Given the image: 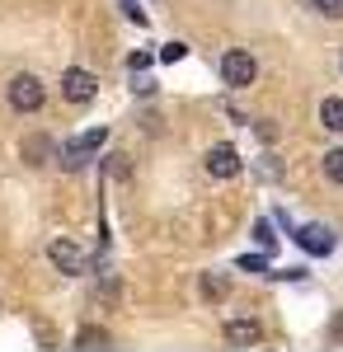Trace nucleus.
<instances>
[{
	"label": "nucleus",
	"mask_w": 343,
	"mask_h": 352,
	"mask_svg": "<svg viewBox=\"0 0 343 352\" xmlns=\"http://www.w3.org/2000/svg\"><path fill=\"white\" fill-rule=\"evenodd\" d=\"M76 348H90V352H94V348H108V329H99V324H85V329L76 333Z\"/></svg>",
	"instance_id": "12"
},
{
	"label": "nucleus",
	"mask_w": 343,
	"mask_h": 352,
	"mask_svg": "<svg viewBox=\"0 0 343 352\" xmlns=\"http://www.w3.org/2000/svg\"><path fill=\"white\" fill-rule=\"evenodd\" d=\"M324 179L329 184H343V151H329L324 155Z\"/></svg>",
	"instance_id": "14"
},
{
	"label": "nucleus",
	"mask_w": 343,
	"mask_h": 352,
	"mask_svg": "<svg viewBox=\"0 0 343 352\" xmlns=\"http://www.w3.org/2000/svg\"><path fill=\"white\" fill-rule=\"evenodd\" d=\"M10 109L14 113H38L43 109V80H38V76H14V80H10Z\"/></svg>",
	"instance_id": "3"
},
{
	"label": "nucleus",
	"mask_w": 343,
	"mask_h": 352,
	"mask_svg": "<svg viewBox=\"0 0 343 352\" xmlns=\"http://www.w3.org/2000/svg\"><path fill=\"white\" fill-rule=\"evenodd\" d=\"M48 258L56 263V272H71V277L90 272V254H85L76 240H52L48 244Z\"/></svg>",
	"instance_id": "4"
},
{
	"label": "nucleus",
	"mask_w": 343,
	"mask_h": 352,
	"mask_svg": "<svg viewBox=\"0 0 343 352\" xmlns=\"http://www.w3.org/2000/svg\"><path fill=\"white\" fill-rule=\"evenodd\" d=\"M264 179H282V164H278V155H264Z\"/></svg>",
	"instance_id": "18"
},
{
	"label": "nucleus",
	"mask_w": 343,
	"mask_h": 352,
	"mask_svg": "<svg viewBox=\"0 0 343 352\" xmlns=\"http://www.w3.org/2000/svg\"><path fill=\"white\" fill-rule=\"evenodd\" d=\"M94 94H99V80H94L90 71H66V76H61V99H66V104H90Z\"/></svg>",
	"instance_id": "5"
},
{
	"label": "nucleus",
	"mask_w": 343,
	"mask_h": 352,
	"mask_svg": "<svg viewBox=\"0 0 343 352\" xmlns=\"http://www.w3.org/2000/svg\"><path fill=\"white\" fill-rule=\"evenodd\" d=\"M207 174H211V179H236V174H240L236 146H211V151H207Z\"/></svg>",
	"instance_id": "7"
},
{
	"label": "nucleus",
	"mask_w": 343,
	"mask_h": 352,
	"mask_svg": "<svg viewBox=\"0 0 343 352\" xmlns=\"http://www.w3.org/2000/svg\"><path fill=\"white\" fill-rule=\"evenodd\" d=\"M240 268L245 272H268V254H259V258H240Z\"/></svg>",
	"instance_id": "16"
},
{
	"label": "nucleus",
	"mask_w": 343,
	"mask_h": 352,
	"mask_svg": "<svg viewBox=\"0 0 343 352\" xmlns=\"http://www.w3.org/2000/svg\"><path fill=\"white\" fill-rule=\"evenodd\" d=\"M320 127L343 132V99H324V104H320Z\"/></svg>",
	"instance_id": "10"
},
{
	"label": "nucleus",
	"mask_w": 343,
	"mask_h": 352,
	"mask_svg": "<svg viewBox=\"0 0 343 352\" xmlns=\"http://www.w3.org/2000/svg\"><path fill=\"white\" fill-rule=\"evenodd\" d=\"M104 141H108L104 127H94V132L76 136V141H66V146H61V169H85V164L94 160V151H99Z\"/></svg>",
	"instance_id": "2"
},
{
	"label": "nucleus",
	"mask_w": 343,
	"mask_h": 352,
	"mask_svg": "<svg viewBox=\"0 0 343 352\" xmlns=\"http://www.w3.org/2000/svg\"><path fill=\"white\" fill-rule=\"evenodd\" d=\"M259 76V61L245 52V47H231V52L221 56V80L231 85V89H245V85H254Z\"/></svg>",
	"instance_id": "1"
},
{
	"label": "nucleus",
	"mask_w": 343,
	"mask_h": 352,
	"mask_svg": "<svg viewBox=\"0 0 343 352\" xmlns=\"http://www.w3.org/2000/svg\"><path fill=\"white\" fill-rule=\"evenodd\" d=\"M259 338H264L259 320H231V324H226V343H236V348H254Z\"/></svg>",
	"instance_id": "8"
},
{
	"label": "nucleus",
	"mask_w": 343,
	"mask_h": 352,
	"mask_svg": "<svg viewBox=\"0 0 343 352\" xmlns=\"http://www.w3.org/2000/svg\"><path fill=\"white\" fill-rule=\"evenodd\" d=\"M329 338H334V343H339V348H343V310H339V315H334V324H329Z\"/></svg>",
	"instance_id": "19"
},
{
	"label": "nucleus",
	"mask_w": 343,
	"mask_h": 352,
	"mask_svg": "<svg viewBox=\"0 0 343 352\" xmlns=\"http://www.w3.org/2000/svg\"><path fill=\"white\" fill-rule=\"evenodd\" d=\"M301 5H311V10L324 14V19H343V0H301Z\"/></svg>",
	"instance_id": "13"
},
{
	"label": "nucleus",
	"mask_w": 343,
	"mask_h": 352,
	"mask_svg": "<svg viewBox=\"0 0 343 352\" xmlns=\"http://www.w3.org/2000/svg\"><path fill=\"white\" fill-rule=\"evenodd\" d=\"M254 244H259L264 254H273V249H278V235L268 230V221H259V226H254Z\"/></svg>",
	"instance_id": "15"
},
{
	"label": "nucleus",
	"mask_w": 343,
	"mask_h": 352,
	"mask_svg": "<svg viewBox=\"0 0 343 352\" xmlns=\"http://www.w3.org/2000/svg\"><path fill=\"white\" fill-rule=\"evenodd\" d=\"M296 244H301L306 254H320V258H324V254H334V230H329V226H301V230H296Z\"/></svg>",
	"instance_id": "6"
},
{
	"label": "nucleus",
	"mask_w": 343,
	"mask_h": 352,
	"mask_svg": "<svg viewBox=\"0 0 343 352\" xmlns=\"http://www.w3.org/2000/svg\"><path fill=\"white\" fill-rule=\"evenodd\" d=\"M184 52H188L184 43H165V52H160V61H179Z\"/></svg>",
	"instance_id": "17"
},
{
	"label": "nucleus",
	"mask_w": 343,
	"mask_h": 352,
	"mask_svg": "<svg viewBox=\"0 0 343 352\" xmlns=\"http://www.w3.org/2000/svg\"><path fill=\"white\" fill-rule=\"evenodd\" d=\"M48 155H52V141H48V136H28L24 141V160L28 164H48Z\"/></svg>",
	"instance_id": "11"
},
{
	"label": "nucleus",
	"mask_w": 343,
	"mask_h": 352,
	"mask_svg": "<svg viewBox=\"0 0 343 352\" xmlns=\"http://www.w3.org/2000/svg\"><path fill=\"white\" fill-rule=\"evenodd\" d=\"M202 296H207L211 305H216V300H226V296H231V282H226L221 272H202Z\"/></svg>",
	"instance_id": "9"
},
{
	"label": "nucleus",
	"mask_w": 343,
	"mask_h": 352,
	"mask_svg": "<svg viewBox=\"0 0 343 352\" xmlns=\"http://www.w3.org/2000/svg\"><path fill=\"white\" fill-rule=\"evenodd\" d=\"M127 66H132V71H151V56L136 52V56H127Z\"/></svg>",
	"instance_id": "20"
}]
</instances>
